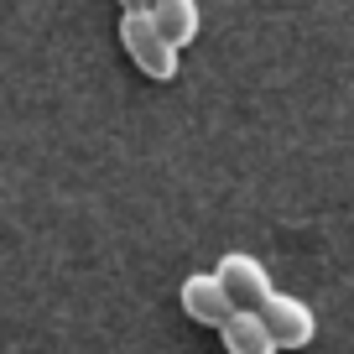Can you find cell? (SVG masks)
Segmentation results:
<instances>
[{"mask_svg":"<svg viewBox=\"0 0 354 354\" xmlns=\"http://www.w3.org/2000/svg\"><path fill=\"white\" fill-rule=\"evenodd\" d=\"M219 287H224V297L234 302V308H245V313H255L266 302V292H271V277H266V266L255 261V255H240V250H230L219 261Z\"/></svg>","mask_w":354,"mask_h":354,"instance_id":"3957f363","label":"cell"},{"mask_svg":"<svg viewBox=\"0 0 354 354\" xmlns=\"http://www.w3.org/2000/svg\"><path fill=\"white\" fill-rule=\"evenodd\" d=\"M120 6H125V11H136V6H151V0H120Z\"/></svg>","mask_w":354,"mask_h":354,"instance_id":"52a82bcc","label":"cell"},{"mask_svg":"<svg viewBox=\"0 0 354 354\" xmlns=\"http://www.w3.org/2000/svg\"><path fill=\"white\" fill-rule=\"evenodd\" d=\"M120 42H125V53H131V63L141 68V73L162 78V84L177 73V47L167 42L162 32H156V21H151V11H146V6L125 11V21H120Z\"/></svg>","mask_w":354,"mask_h":354,"instance_id":"6da1fadb","label":"cell"},{"mask_svg":"<svg viewBox=\"0 0 354 354\" xmlns=\"http://www.w3.org/2000/svg\"><path fill=\"white\" fill-rule=\"evenodd\" d=\"M183 313H188L193 323H209V328H219V323L234 313V302L224 297L219 277H188V281H183Z\"/></svg>","mask_w":354,"mask_h":354,"instance_id":"277c9868","label":"cell"},{"mask_svg":"<svg viewBox=\"0 0 354 354\" xmlns=\"http://www.w3.org/2000/svg\"><path fill=\"white\" fill-rule=\"evenodd\" d=\"M255 318L266 323V333H271L277 349H308L313 333H318V318H313L308 302L281 297V292H266V302L255 308Z\"/></svg>","mask_w":354,"mask_h":354,"instance_id":"7a4b0ae2","label":"cell"},{"mask_svg":"<svg viewBox=\"0 0 354 354\" xmlns=\"http://www.w3.org/2000/svg\"><path fill=\"white\" fill-rule=\"evenodd\" d=\"M146 11H151L156 32L172 47H188L193 37H198V6H193V0H151Z\"/></svg>","mask_w":354,"mask_h":354,"instance_id":"8992f818","label":"cell"},{"mask_svg":"<svg viewBox=\"0 0 354 354\" xmlns=\"http://www.w3.org/2000/svg\"><path fill=\"white\" fill-rule=\"evenodd\" d=\"M219 339H224V349H230V354H277L266 323L255 318V313H245V308H234L230 318L219 323Z\"/></svg>","mask_w":354,"mask_h":354,"instance_id":"5b68a950","label":"cell"}]
</instances>
